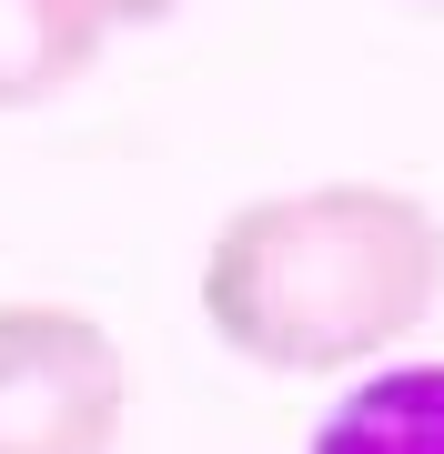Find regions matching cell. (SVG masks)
I'll use <instances>...</instances> for the list:
<instances>
[{
  "label": "cell",
  "mask_w": 444,
  "mask_h": 454,
  "mask_svg": "<svg viewBox=\"0 0 444 454\" xmlns=\"http://www.w3.org/2000/svg\"><path fill=\"white\" fill-rule=\"evenodd\" d=\"M101 11H112V31H142V20H172L182 0H101Z\"/></svg>",
  "instance_id": "5b68a950"
},
{
  "label": "cell",
  "mask_w": 444,
  "mask_h": 454,
  "mask_svg": "<svg viewBox=\"0 0 444 454\" xmlns=\"http://www.w3.org/2000/svg\"><path fill=\"white\" fill-rule=\"evenodd\" d=\"M313 454H444V364H394L323 414Z\"/></svg>",
  "instance_id": "277c9868"
},
{
  "label": "cell",
  "mask_w": 444,
  "mask_h": 454,
  "mask_svg": "<svg viewBox=\"0 0 444 454\" xmlns=\"http://www.w3.org/2000/svg\"><path fill=\"white\" fill-rule=\"evenodd\" d=\"M444 303V223L394 182L243 202L202 253V324L263 373H344Z\"/></svg>",
  "instance_id": "6da1fadb"
},
{
  "label": "cell",
  "mask_w": 444,
  "mask_h": 454,
  "mask_svg": "<svg viewBox=\"0 0 444 454\" xmlns=\"http://www.w3.org/2000/svg\"><path fill=\"white\" fill-rule=\"evenodd\" d=\"M112 41L101 0H0V112H41L61 101Z\"/></svg>",
  "instance_id": "3957f363"
},
{
  "label": "cell",
  "mask_w": 444,
  "mask_h": 454,
  "mask_svg": "<svg viewBox=\"0 0 444 454\" xmlns=\"http://www.w3.org/2000/svg\"><path fill=\"white\" fill-rule=\"evenodd\" d=\"M132 373L71 303H0V454H112Z\"/></svg>",
  "instance_id": "7a4b0ae2"
},
{
  "label": "cell",
  "mask_w": 444,
  "mask_h": 454,
  "mask_svg": "<svg viewBox=\"0 0 444 454\" xmlns=\"http://www.w3.org/2000/svg\"><path fill=\"white\" fill-rule=\"evenodd\" d=\"M434 11H444V0H434Z\"/></svg>",
  "instance_id": "8992f818"
}]
</instances>
